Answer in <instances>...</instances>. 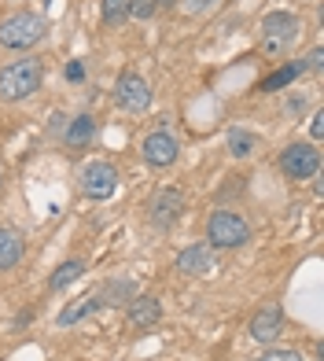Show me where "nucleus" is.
Here are the masks:
<instances>
[{"instance_id":"f257e3e1","label":"nucleus","mask_w":324,"mask_h":361,"mask_svg":"<svg viewBox=\"0 0 324 361\" xmlns=\"http://www.w3.org/2000/svg\"><path fill=\"white\" fill-rule=\"evenodd\" d=\"M41 78H44V63L37 56H23L8 63L0 71V100L4 104H19L26 96H34L41 89Z\"/></svg>"},{"instance_id":"f03ea898","label":"nucleus","mask_w":324,"mask_h":361,"mask_svg":"<svg viewBox=\"0 0 324 361\" xmlns=\"http://www.w3.org/2000/svg\"><path fill=\"white\" fill-rule=\"evenodd\" d=\"M48 34V23L34 11H15L8 15L4 23H0V44L4 48H15V52H23V48H34L37 41H44Z\"/></svg>"},{"instance_id":"7ed1b4c3","label":"nucleus","mask_w":324,"mask_h":361,"mask_svg":"<svg viewBox=\"0 0 324 361\" xmlns=\"http://www.w3.org/2000/svg\"><path fill=\"white\" fill-rule=\"evenodd\" d=\"M206 240H210V247H218V251H232V247H243V243L251 240V225L239 214H232V210H218V214H210V221H206Z\"/></svg>"},{"instance_id":"20e7f679","label":"nucleus","mask_w":324,"mask_h":361,"mask_svg":"<svg viewBox=\"0 0 324 361\" xmlns=\"http://www.w3.org/2000/svg\"><path fill=\"white\" fill-rule=\"evenodd\" d=\"M302 34V23L287 11H269L262 19V48L269 56H280L284 48H291Z\"/></svg>"},{"instance_id":"39448f33","label":"nucleus","mask_w":324,"mask_h":361,"mask_svg":"<svg viewBox=\"0 0 324 361\" xmlns=\"http://www.w3.org/2000/svg\"><path fill=\"white\" fill-rule=\"evenodd\" d=\"M280 170L291 177V180H306L320 170V152L317 144H287L280 152Z\"/></svg>"},{"instance_id":"423d86ee","label":"nucleus","mask_w":324,"mask_h":361,"mask_svg":"<svg viewBox=\"0 0 324 361\" xmlns=\"http://www.w3.org/2000/svg\"><path fill=\"white\" fill-rule=\"evenodd\" d=\"M118 188V170L111 162H85L81 166V192L89 200H111Z\"/></svg>"},{"instance_id":"0eeeda50","label":"nucleus","mask_w":324,"mask_h":361,"mask_svg":"<svg viewBox=\"0 0 324 361\" xmlns=\"http://www.w3.org/2000/svg\"><path fill=\"white\" fill-rule=\"evenodd\" d=\"M115 100H118V107L129 111V114H144V111L151 107V85H148L140 74L125 71V74L118 78V85H115Z\"/></svg>"},{"instance_id":"6e6552de","label":"nucleus","mask_w":324,"mask_h":361,"mask_svg":"<svg viewBox=\"0 0 324 361\" xmlns=\"http://www.w3.org/2000/svg\"><path fill=\"white\" fill-rule=\"evenodd\" d=\"M280 332H284V306L280 302H269V306L258 310L254 321H251V339L273 347V343L280 339Z\"/></svg>"},{"instance_id":"1a4fd4ad","label":"nucleus","mask_w":324,"mask_h":361,"mask_svg":"<svg viewBox=\"0 0 324 361\" xmlns=\"http://www.w3.org/2000/svg\"><path fill=\"white\" fill-rule=\"evenodd\" d=\"M181 214H185V195L177 192V188H162L155 200H151V207H148V218H151V225H158V228L173 225Z\"/></svg>"},{"instance_id":"9d476101","label":"nucleus","mask_w":324,"mask_h":361,"mask_svg":"<svg viewBox=\"0 0 324 361\" xmlns=\"http://www.w3.org/2000/svg\"><path fill=\"white\" fill-rule=\"evenodd\" d=\"M140 152H144V159H148V166H173L177 162V140L170 137V133H151V137H144V144H140Z\"/></svg>"},{"instance_id":"9b49d317","label":"nucleus","mask_w":324,"mask_h":361,"mask_svg":"<svg viewBox=\"0 0 324 361\" xmlns=\"http://www.w3.org/2000/svg\"><path fill=\"white\" fill-rule=\"evenodd\" d=\"M177 269L188 273V276H206L214 273V247L210 243H192L177 255Z\"/></svg>"},{"instance_id":"f8f14e48","label":"nucleus","mask_w":324,"mask_h":361,"mask_svg":"<svg viewBox=\"0 0 324 361\" xmlns=\"http://www.w3.org/2000/svg\"><path fill=\"white\" fill-rule=\"evenodd\" d=\"M162 317V302L155 295H137V299H129V324L133 328H151L158 324Z\"/></svg>"},{"instance_id":"ddd939ff","label":"nucleus","mask_w":324,"mask_h":361,"mask_svg":"<svg viewBox=\"0 0 324 361\" xmlns=\"http://www.w3.org/2000/svg\"><path fill=\"white\" fill-rule=\"evenodd\" d=\"M23 262V236L15 228H0V273L15 269Z\"/></svg>"},{"instance_id":"4468645a","label":"nucleus","mask_w":324,"mask_h":361,"mask_svg":"<svg viewBox=\"0 0 324 361\" xmlns=\"http://www.w3.org/2000/svg\"><path fill=\"white\" fill-rule=\"evenodd\" d=\"M104 302H100V295H81V299L74 302V306H67L59 314V328H70V324H77L81 317H89V314H96Z\"/></svg>"},{"instance_id":"2eb2a0df","label":"nucleus","mask_w":324,"mask_h":361,"mask_svg":"<svg viewBox=\"0 0 324 361\" xmlns=\"http://www.w3.org/2000/svg\"><path fill=\"white\" fill-rule=\"evenodd\" d=\"M96 133V118L92 114H77V118L67 126V133H63V140H67L70 147H85Z\"/></svg>"},{"instance_id":"dca6fc26","label":"nucleus","mask_w":324,"mask_h":361,"mask_svg":"<svg viewBox=\"0 0 324 361\" xmlns=\"http://www.w3.org/2000/svg\"><path fill=\"white\" fill-rule=\"evenodd\" d=\"M77 276H85V262H81V258H70V262H63V266L52 273L48 288H52V291H63V288H70Z\"/></svg>"},{"instance_id":"f3484780","label":"nucleus","mask_w":324,"mask_h":361,"mask_svg":"<svg viewBox=\"0 0 324 361\" xmlns=\"http://www.w3.org/2000/svg\"><path fill=\"white\" fill-rule=\"evenodd\" d=\"M306 74V63L299 59V63H287V67H280L277 74H269L266 81H262V92H277V89H284V85H291L295 78H302Z\"/></svg>"},{"instance_id":"a211bd4d","label":"nucleus","mask_w":324,"mask_h":361,"mask_svg":"<svg viewBox=\"0 0 324 361\" xmlns=\"http://www.w3.org/2000/svg\"><path fill=\"white\" fill-rule=\"evenodd\" d=\"M129 295H133V284L129 281H107L100 291V302H125Z\"/></svg>"},{"instance_id":"6ab92c4d","label":"nucleus","mask_w":324,"mask_h":361,"mask_svg":"<svg viewBox=\"0 0 324 361\" xmlns=\"http://www.w3.org/2000/svg\"><path fill=\"white\" fill-rule=\"evenodd\" d=\"M129 19V0H104V23L107 26H122Z\"/></svg>"},{"instance_id":"aec40b11","label":"nucleus","mask_w":324,"mask_h":361,"mask_svg":"<svg viewBox=\"0 0 324 361\" xmlns=\"http://www.w3.org/2000/svg\"><path fill=\"white\" fill-rule=\"evenodd\" d=\"M229 152H232L236 159H247V155L254 152V137L243 133V129H232V133H229Z\"/></svg>"},{"instance_id":"412c9836","label":"nucleus","mask_w":324,"mask_h":361,"mask_svg":"<svg viewBox=\"0 0 324 361\" xmlns=\"http://www.w3.org/2000/svg\"><path fill=\"white\" fill-rule=\"evenodd\" d=\"M155 11H158L155 0H129V15H133V19H151Z\"/></svg>"},{"instance_id":"4be33fe9","label":"nucleus","mask_w":324,"mask_h":361,"mask_svg":"<svg viewBox=\"0 0 324 361\" xmlns=\"http://www.w3.org/2000/svg\"><path fill=\"white\" fill-rule=\"evenodd\" d=\"M251 361H306L299 350H266V354H258V357H251Z\"/></svg>"},{"instance_id":"5701e85b","label":"nucleus","mask_w":324,"mask_h":361,"mask_svg":"<svg viewBox=\"0 0 324 361\" xmlns=\"http://www.w3.org/2000/svg\"><path fill=\"white\" fill-rule=\"evenodd\" d=\"M310 133H313V140H320V137H324V114H313V126H310Z\"/></svg>"},{"instance_id":"b1692460","label":"nucleus","mask_w":324,"mask_h":361,"mask_svg":"<svg viewBox=\"0 0 324 361\" xmlns=\"http://www.w3.org/2000/svg\"><path fill=\"white\" fill-rule=\"evenodd\" d=\"M67 78H70V81H81V78H85V67H81V63H70V67H67Z\"/></svg>"},{"instance_id":"393cba45","label":"nucleus","mask_w":324,"mask_h":361,"mask_svg":"<svg viewBox=\"0 0 324 361\" xmlns=\"http://www.w3.org/2000/svg\"><path fill=\"white\" fill-rule=\"evenodd\" d=\"M188 8H192V11H203V8H206V0H188Z\"/></svg>"},{"instance_id":"a878e982","label":"nucleus","mask_w":324,"mask_h":361,"mask_svg":"<svg viewBox=\"0 0 324 361\" xmlns=\"http://www.w3.org/2000/svg\"><path fill=\"white\" fill-rule=\"evenodd\" d=\"M155 4H158V8H173V4H177V0H155Z\"/></svg>"}]
</instances>
